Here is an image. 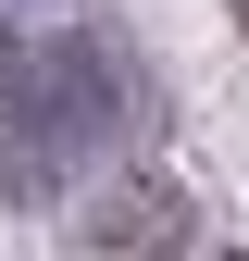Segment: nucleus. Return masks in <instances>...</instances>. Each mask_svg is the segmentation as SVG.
Masks as SVG:
<instances>
[{
    "mask_svg": "<svg viewBox=\"0 0 249 261\" xmlns=\"http://www.w3.org/2000/svg\"><path fill=\"white\" fill-rule=\"evenodd\" d=\"M237 13H249V0H237Z\"/></svg>",
    "mask_w": 249,
    "mask_h": 261,
    "instance_id": "1",
    "label": "nucleus"
}]
</instances>
